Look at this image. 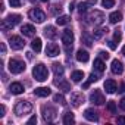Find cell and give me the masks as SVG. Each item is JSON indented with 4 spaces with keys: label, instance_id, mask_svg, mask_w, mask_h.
Segmentation results:
<instances>
[{
    "label": "cell",
    "instance_id": "cell-1",
    "mask_svg": "<svg viewBox=\"0 0 125 125\" xmlns=\"http://www.w3.org/2000/svg\"><path fill=\"white\" fill-rule=\"evenodd\" d=\"M32 75H34V78H35L37 81H46L47 77H49V71H47V68H46L43 63H38V65L34 66Z\"/></svg>",
    "mask_w": 125,
    "mask_h": 125
},
{
    "label": "cell",
    "instance_id": "cell-2",
    "mask_svg": "<svg viewBox=\"0 0 125 125\" xmlns=\"http://www.w3.org/2000/svg\"><path fill=\"white\" fill-rule=\"evenodd\" d=\"M32 110V106L30 102H25V100H19L16 104H15V113L18 116H24L27 113H30Z\"/></svg>",
    "mask_w": 125,
    "mask_h": 125
},
{
    "label": "cell",
    "instance_id": "cell-3",
    "mask_svg": "<svg viewBox=\"0 0 125 125\" xmlns=\"http://www.w3.org/2000/svg\"><path fill=\"white\" fill-rule=\"evenodd\" d=\"M25 63L21 60V59H10L9 60V71L12 74H21L25 71Z\"/></svg>",
    "mask_w": 125,
    "mask_h": 125
},
{
    "label": "cell",
    "instance_id": "cell-4",
    "mask_svg": "<svg viewBox=\"0 0 125 125\" xmlns=\"http://www.w3.org/2000/svg\"><path fill=\"white\" fill-rule=\"evenodd\" d=\"M28 16H30V19H31L32 22H35V24H41V22H44V19H46V13H44L41 9H38V8L31 9V10L28 12Z\"/></svg>",
    "mask_w": 125,
    "mask_h": 125
},
{
    "label": "cell",
    "instance_id": "cell-5",
    "mask_svg": "<svg viewBox=\"0 0 125 125\" xmlns=\"http://www.w3.org/2000/svg\"><path fill=\"white\" fill-rule=\"evenodd\" d=\"M41 113H43V118H44L46 122H52V121L56 118L57 110H56L53 106H50V104H44V106L41 107Z\"/></svg>",
    "mask_w": 125,
    "mask_h": 125
},
{
    "label": "cell",
    "instance_id": "cell-6",
    "mask_svg": "<svg viewBox=\"0 0 125 125\" xmlns=\"http://www.w3.org/2000/svg\"><path fill=\"white\" fill-rule=\"evenodd\" d=\"M87 19H88L90 24L100 25V24H103V21H104V15H103V12H100V10H93V12H90V15H88Z\"/></svg>",
    "mask_w": 125,
    "mask_h": 125
},
{
    "label": "cell",
    "instance_id": "cell-7",
    "mask_svg": "<svg viewBox=\"0 0 125 125\" xmlns=\"http://www.w3.org/2000/svg\"><path fill=\"white\" fill-rule=\"evenodd\" d=\"M19 22H21V16H19V15H9V16L3 21V30L13 28V27L18 25Z\"/></svg>",
    "mask_w": 125,
    "mask_h": 125
},
{
    "label": "cell",
    "instance_id": "cell-8",
    "mask_svg": "<svg viewBox=\"0 0 125 125\" xmlns=\"http://www.w3.org/2000/svg\"><path fill=\"white\" fill-rule=\"evenodd\" d=\"M9 46H10V49H13V50H21V49H24L25 41H24L19 35H12V37L9 38Z\"/></svg>",
    "mask_w": 125,
    "mask_h": 125
},
{
    "label": "cell",
    "instance_id": "cell-9",
    "mask_svg": "<svg viewBox=\"0 0 125 125\" xmlns=\"http://www.w3.org/2000/svg\"><path fill=\"white\" fill-rule=\"evenodd\" d=\"M90 102L94 103V104H97V106H102L106 100H104V96H103V93H102L100 90H94V91L90 94Z\"/></svg>",
    "mask_w": 125,
    "mask_h": 125
},
{
    "label": "cell",
    "instance_id": "cell-10",
    "mask_svg": "<svg viewBox=\"0 0 125 125\" xmlns=\"http://www.w3.org/2000/svg\"><path fill=\"white\" fill-rule=\"evenodd\" d=\"M62 43H63L65 46H72V43H74V32L71 31V30H65L63 32H62Z\"/></svg>",
    "mask_w": 125,
    "mask_h": 125
},
{
    "label": "cell",
    "instance_id": "cell-11",
    "mask_svg": "<svg viewBox=\"0 0 125 125\" xmlns=\"http://www.w3.org/2000/svg\"><path fill=\"white\" fill-rule=\"evenodd\" d=\"M83 103H84V96H83V93H72V94H71V104H72V106L78 107V106H81Z\"/></svg>",
    "mask_w": 125,
    "mask_h": 125
},
{
    "label": "cell",
    "instance_id": "cell-12",
    "mask_svg": "<svg viewBox=\"0 0 125 125\" xmlns=\"http://www.w3.org/2000/svg\"><path fill=\"white\" fill-rule=\"evenodd\" d=\"M59 46L57 44H54V43H49L47 44V47H46V54L47 56H50V57H54V56H57L59 54Z\"/></svg>",
    "mask_w": 125,
    "mask_h": 125
},
{
    "label": "cell",
    "instance_id": "cell-13",
    "mask_svg": "<svg viewBox=\"0 0 125 125\" xmlns=\"http://www.w3.org/2000/svg\"><path fill=\"white\" fill-rule=\"evenodd\" d=\"M96 3H97V0H85V2L78 5V12L80 13H85L90 9V6H94Z\"/></svg>",
    "mask_w": 125,
    "mask_h": 125
},
{
    "label": "cell",
    "instance_id": "cell-14",
    "mask_svg": "<svg viewBox=\"0 0 125 125\" xmlns=\"http://www.w3.org/2000/svg\"><path fill=\"white\" fill-rule=\"evenodd\" d=\"M103 87H104L106 93H109V94H113V93L118 90V87H116V81H115V80H106L104 84H103Z\"/></svg>",
    "mask_w": 125,
    "mask_h": 125
},
{
    "label": "cell",
    "instance_id": "cell-15",
    "mask_svg": "<svg viewBox=\"0 0 125 125\" xmlns=\"http://www.w3.org/2000/svg\"><path fill=\"white\" fill-rule=\"evenodd\" d=\"M110 69H112V72H113V74H116V75L122 74V71H124L122 62H121V60H118V59H113V60H112V65H110Z\"/></svg>",
    "mask_w": 125,
    "mask_h": 125
},
{
    "label": "cell",
    "instance_id": "cell-16",
    "mask_svg": "<svg viewBox=\"0 0 125 125\" xmlns=\"http://www.w3.org/2000/svg\"><path fill=\"white\" fill-rule=\"evenodd\" d=\"M84 118H85L87 121H91V122H97V121H99V115H97V112H96L94 109H85Z\"/></svg>",
    "mask_w": 125,
    "mask_h": 125
},
{
    "label": "cell",
    "instance_id": "cell-17",
    "mask_svg": "<svg viewBox=\"0 0 125 125\" xmlns=\"http://www.w3.org/2000/svg\"><path fill=\"white\" fill-rule=\"evenodd\" d=\"M21 32H22L25 37H34V35H35V28H34L32 25H30V24H25V25H22Z\"/></svg>",
    "mask_w": 125,
    "mask_h": 125
},
{
    "label": "cell",
    "instance_id": "cell-18",
    "mask_svg": "<svg viewBox=\"0 0 125 125\" xmlns=\"http://www.w3.org/2000/svg\"><path fill=\"white\" fill-rule=\"evenodd\" d=\"M9 91L12 93V94H22L24 93V85L21 84V83H12L10 85H9Z\"/></svg>",
    "mask_w": 125,
    "mask_h": 125
},
{
    "label": "cell",
    "instance_id": "cell-19",
    "mask_svg": "<svg viewBox=\"0 0 125 125\" xmlns=\"http://www.w3.org/2000/svg\"><path fill=\"white\" fill-rule=\"evenodd\" d=\"M88 59H90V54H88L87 50L80 49V50L77 52V60H78V62H83V63H85V62H88Z\"/></svg>",
    "mask_w": 125,
    "mask_h": 125
},
{
    "label": "cell",
    "instance_id": "cell-20",
    "mask_svg": "<svg viewBox=\"0 0 125 125\" xmlns=\"http://www.w3.org/2000/svg\"><path fill=\"white\" fill-rule=\"evenodd\" d=\"M93 68H94V71H97V72H103V71L106 69V66H104V62H103V59H100V57L94 59Z\"/></svg>",
    "mask_w": 125,
    "mask_h": 125
},
{
    "label": "cell",
    "instance_id": "cell-21",
    "mask_svg": "<svg viewBox=\"0 0 125 125\" xmlns=\"http://www.w3.org/2000/svg\"><path fill=\"white\" fill-rule=\"evenodd\" d=\"M44 35H46L47 38H50V40H53V38H56V37H57V32H56V28H54V27H52V25H49V27H46V28H44Z\"/></svg>",
    "mask_w": 125,
    "mask_h": 125
},
{
    "label": "cell",
    "instance_id": "cell-22",
    "mask_svg": "<svg viewBox=\"0 0 125 125\" xmlns=\"http://www.w3.org/2000/svg\"><path fill=\"white\" fill-rule=\"evenodd\" d=\"M34 94L37 97H47V96H50V88H47V87H38V88L34 90Z\"/></svg>",
    "mask_w": 125,
    "mask_h": 125
},
{
    "label": "cell",
    "instance_id": "cell-23",
    "mask_svg": "<svg viewBox=\"0 0 125 125\" xmlns=\"http://www.w3.org/2000/svg\"><path fill=\"white\" fill-rule=\"evenodd\" d=\"M121 21H122V13L121 12H113V13L109 15V22L110 24H118Z\"/></svg>",
    "mask_w": 125,
    "mask_h": 125
},
{
    "label": "cell",
    "instance_id": "cell-24",
    "mask_svg": "<svg viewBox=\"0 0 125 125\" xmlns=\"http://www.w3.org/2000/svg\"><path fill=\"white\" fill-rule=\"evenodd\" d=\"M52 66H53V72H54V75H56L57 78H59V77H62V75H63L65 69H63V66H62L60 63H53Z\"/></svg>",
    "mask_w": 125,
    "mask_h": 125
},
{
    "label": "cell",
    "instance_id": "cell-25",
    "mask_svg": "<svg viewBox=\"0 0 125 125\" xmlns=\"http://www.w3.org/2000/svg\"><path fill=\"white\" fill-rule=\"evenodd\" d=\"M54 84L60 88V90H63V91H71V85H69V83L68 81H54Z\"/></svg>",
    "mask_w": 125,
    "mask_h": 125
},
{
    "label": "cell",
    "instance_id": "cell-26",
    "mask_svg": "<svg viewBox=\"0 0 125 125\" xmlns=\"http://www.w3.org/2000/svg\"><path fill=\"white\" fill-rule=\"evenodd\" d=\"M74 122H75L74 113H71V112H66V113L63 115V124H65V125H72Z\"/></svg>",
    "mask_w": 125,
    "mask_h": 125
},
{
    "label": "cell",
    "instance_id": "cell-27",
    "mask_svg": "<svg viewBox=\"0 0 125 125\" xmlns=\"http://www.w3.org/2000/svg\"><path fill=\"white\" fill-rule=\"evenodd\" d=\"M71 78H72L74 83H80V81L84 78V72H83V71H74V72L71 74Z\"/></svg>",
    "mask_w": 125,
    "mask_h": 125
},
{
    "label": "cell",
    "instance_id": "cell-28",
    "mask_svg": "<svg viewBox=\"0 0 125 125\" xmlns=\"http://www.w3.org/2000/svg\"><path fill=\"white\" fill-rule=\"evenodd\" d=\"M106 32H107V28H97V30H94L93 37H94L96 40H99V38H102L103 35H106Z\"/></svg>",
    "mask_w": 125,
    "mask_h": 125
},
{
    "label": "cell",
    "instance_id": "cell-29",
    "mask_svg": "<svg viewBox=\"0 0 125 125\" xmlns=\"http://www.w3.org/2000/svg\"><path fill=\"white\" fill-rule=\"evenodd\" d=\"M31 47H32V50H34L35 53L41 52V40H40V38H34V40L31 41Z\"/></svg>",
    "mask_w": 125,
    "mask_h": 125
},
{
    "label": "cell",
    "instance_id": "cell-30",
    "mask_svg": "<svg viewBox=\"0 0 125 125\" xmlns=\"http://www.w3.org/2000/svg\"><path fill=\"white\" fill-rule=\"evenodd\" d=\"M68 22H69V16H66V15L57 16V19H56V24L57 25H66Z\"/></svg>",
    "mask_w": 125,
    "mask_h": 125
},
{
    "label": "cell",
    "instance_id": "cell-31",
    "mask_svg": "<svg viewBox=\"0 0 125 125\" xmlns=\"http://www.w3.org/2000/svg\"><path fill=\"white\" fill-rule=\"evenodd\" d=\"M81 40H83V43H84L85 46H88V47H90V46L93 44V38H91L90 35H87L85 32H84V34L81 35Z\"/></svg>",
    "mask_w": 125,
    "mask_h": 125
},
{
    "label": "cell",
    "instance_id": "cell-32",
    "mask_svg": "<svg viewBox=\"0 0 125 125\" xmlns=\"http://www.w3.org/2000/svg\"><path fill=\"white\" fill-rule=\"evenodd\" d=\"M53 100L56 102V103H60V104H66V100H65V97H63V94H54V97H53Z\"/></svg>",
    "mask_w": 125,
    "mask_h": 125
},
{
    "label": "cell",
    "instance_id": "cell-33",
    "mask_svg": "<svg viewBox=\"0 0 125 125\" xmlns=\"http://www.w3.org/2000/svg\"><path fill=\"white\" fill-rule=\"evenodd\" d=\"M97 80H99V77H97V75H94V74H91V75H90V78H88V81H87V83H84L83 88H87L91 83H94V81H97Z\"/></svg>",
    "mask_w": 125,
    "mask_h": 125
},
{
    "label": "cell",
    "instance_id": "cell-34",
    "mask_svg": "<svg viewBox=\"0 0 125 125\" xmlns=\"http://www.w3.org/2000/svg\"><path fill=\"white\" fill-rule=\"evenodd\" d=\"M102 5H103V8H106V9H109V8H113V5H115V0H102Z\"/></svg>",
    "mask_w": 125,
    "mask_h": 125
},
{
    "label": "cell",
    "instance_id": "cell-35",
    "mask_svg": "<svg viewBox=\"0 0 125 125\" xmlns=\"http://www.w3.org/2000/svg\"><path fill=\"white\" fill-rule=\"evenodd\" d=\"M107 110L110 113H116V104H115V102H107Z\"/></svg>",
    "mask_w": 125,
    "mask_h": 125
},
{
    "label": "cell",
    "instance_id": "cell-36",
    "mask_svg": "<svg viewBox=\"0 0 125 125\" xmlns=\"http://www.w3.org/2000/svg\"><path fill=\"white\" fill-rule=\"evenodd\" d=\"M9 3L12 8H19L22 5V0H9Z\"/></svg>",
    "mask_w": 125,
    "mask_h": 125
},
{
    "label": "cell",
    "instance_id": "cell-37",
    "mask_svg": "<svg viewBox=\"0 0 125 125\" xmlns=\"http://www.w3.org/2000/svg\"><path fill=\"white\" fill-rule=\"evenodd\" d=\"M121 38H122V34H121V31H119V30H116V31L113 32V40L119 43V41H121Z\"/></svg>",
    "mask_w": 125,
    "mask_h": 125
},
{
    "label": "cell",
    "instance_id": "cell-38",
    "mask_svg": "<svg viewBox=\"0 0 125 125\" xmlns=\"http://www.w3.org/2000/svg\"><path fill=\"white\" fill-rule=\"evenodd\" d=\"M99 57L107 60V59H109V53H107V52H99Z\"/></svg>",
    "mask_w": 125,
    "mask_h": 125
},
{
    "label": "cell",
    "instance_id": "cell-39",
    "mask_svg": "<svg viewBox=\"0 0 125 125\" xmlns=\"http://www.w3.org/2000/svg\"><path fill=\"white\" fill-rule=\"evenodd\" d=\"M119 107H121L122 110H125V96H124V97L119 100Z\"/></svg>",
    "mask_w": 125,
    "mask_h": 125
},
{
    "label": "cell",
    "instance_id": "cell-40",
    "mask_svg": "<svg viewBox=\"0 0 125 125\" xmlns=\"http://www.w3.org/2000/svg\"><path fill=\"white\" fill-rule=\"evenodd\" d=\"M35 122H37V116H31L27 124H28V125H32V124H35Z\"/></svg>",
    "mask_w": 125,
    "mask_h": 125
},
{
    "label": "cell",
    "instance_id": "cell-41",
    "mask_svg": "<svg viewBox=\"0 0 125 125\" xmlns=\"http://www.w3.org/2000/svg\"><path fill=\"white\" fill-rule=\"evenodd\" d=\"M60 10H62V9H60L59 6H53V9H52V12H53V15H57V12L60 13Z\"/></svg>",
    "mask_w": 125,
    "mask_h": 125
},
{
    "label": "cell",
    "instance_id": "cell-42",
    "mask_svg": "<svg viewBox=\"0 0 125 125\" xmlns=\"http://www.w3.org/2000/svg\"><path fill=\"white\" fill-rule=\"evenodd\" d=\"M109 47H110L112 50H115V49H116V41H115V40H110V41H109Z\"/></svg>",
    "mask_w": 125,
    "mask_h": 125
},
{
    "label": "cell",
    "instance_id": "cell-43",
    "mask_svg": "<svg viewBox=\"0 0 125 125\" xmlns=\"http://www.w3.org/2000/svg\"><path fill=\"white\" fill-rule=\"evenodd\" d=\"M5 112H6V107L2 104V107H0V116H2V118L5 116Z\"/></svg>",
    "mask_w": 125,
    "mask_h": 125
},
{
    "label": "cell",
    "instance_id": "cell-44",
    "mask_svg": "<svg viewBox=\"0 0 125 125\" xmlns=\"http://www.w3.org/2000/svg\"><path fill=\"white\" fill-rule=\"evenodd\" d=\"M118 124H125V116H118Z\"/></svg>",
    "mask_w": 125,
    "mask_h": 125
},
{
    "label": "cell",
    "instance_id": "cell-45",
    "mask_svg": "<svg viewBox=\"0 0 125 125\" xmlns=\"http://www.w3.org/2000/svg\"><path fill=\"white\" fill-rule=\"evenodd\" d=\"M118 91H119V93H125V84H121V87H119Z\"/></svg>",
    "mask_w": 125,
    "mask_h": 125
},
{
    "label": "cell",
    "instance_id": "cell-46",
    "mask_svg": "<svg viewBox=\"0 0 125 125\" xmlns=\"http://www.w3.org/2000/svg\"><path fill=\"white\" fill-rule=\"evenodd\" d=\"M0 47H2V54H6V47H5V44L2 43V44H0Z\"/></svg>",
    "mask_w": 125,
    "mask_h": 125
},
{
    "label": "cell",
    "instance_id": "cell-47",
    "mask_svg": "<svg viewBox=\"0 0 125 125\" xmlns=\"http://www.w3.org/2000/svg\"><path fill=\"white\" fill-rule=\"evenodd\" d=\"M74 6H75V3H71L69 5V10H74Z\"/></svg>",
    "mask_w": 125,
    "mask_h": 125
},
{
    "label": "cell",
    "instance_id": "cell-48",
    "mask_svg": "<svg viewBox=\"0 0 125 125\" xmlns=\"http://www.w3.org/2000/svg\"><path fill=\"white\" fill-rule=\"evenodd\" d=\"M122 54H124V56H125V46H124V47H122Z\"/></svg>",
    "mask_w": 125,
    "mask_h": 125
},
{
    "label": "cell",
    "instance_id": "cell-49",
    "mask_svg": "<svg viewBox=\"0 0 125 125\" xmlns=\"http://www.w3.org/2000/svg\"><path fill=\"white\" fill-rule=\"evenodd\" d=\"M40 2H43V3H47V2H49V0H40Z\"/></svg>",
    "mask_w": 125,
    "mask_h": 125
},
{
    "label": "cell",
    "instance_id": "cell-50",
    "mask_svg": "<svg viewBox=\"0 0 125 125\" xmlns=\"http://www.w3.org/2000/svg\"><path fill=\"white\" fill-rule=\"evenodd\" d=\"M30 2H32V3H34V0H30Z\"/></svg>",
    "mask_w": 125,
    "mask_h": 125
}]
</instances>
